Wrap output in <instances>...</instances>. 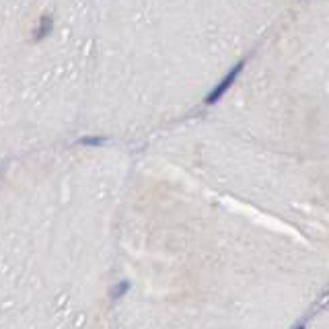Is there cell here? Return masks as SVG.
<instances>
[{"label":"cell","instance_id":"277c9868","mask_svg":"<svg viewBox=\"0 0 329 329\" xmlns=\"http://www.w3.org/2000/svg\"><path fill=\"white\" fill-rule=\"evenodd\" d=\"M294 329H305V325H296V327H294Z\"/></svg>","mask_w":329,"mask_h":329},{"label":"cell","instance_id":"7a4b0ae2","mask_svg":"<svg viewBox=\"0 0 329 329\" xmlns=\"http://www.w3.org/2000/svg\"><path fill=\"white\" fill-rule=\"evenodd\" d=\"M128 288V284H122V286H117L115 290H113V298H117V296H122V292Z\"/></svg>","mask_w":329,"mask_h":329},{"label":"cell","instance_id":"3957f363","mask_svg":"<svg viewBox=\"0 0 329 329\" xmlns=\"http://www.w3.org/2000/svg\"><path fill=\"white\" fill-rule=\"evenodd\" d=\"M103 142V138H84L82 140V144H101Z\"/></svg>","mask_w":329,"mask_h":329},{"label":"cell","instance_id":"6da1fadb","mask_svg":"<svg viewBox=\"0 0 329 329\" xmlns=\"http://www.w3.org/2000/svg\"><path fill=\"white\" fill-rule=\"evenodd\" d=\"M241 70H243V62H241V64H237V66H234V68H232V70H230V72H228V74H226V76L220 80V84H216V86H214V91L210 93V97H208V103H214L218 97H222V95L226 93V88L232 84V80L237 78V74L241 72Z\"/></svg>","mask_w":329,"mask_h":329}]
</instances>
